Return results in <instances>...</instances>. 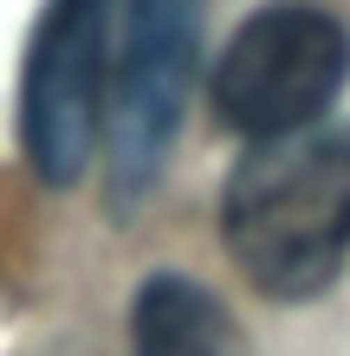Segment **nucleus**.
Listing matches in <instances>:
<instances>
[{"mask_svg": "<svg viewBox=\"0 0 350 356\" xmlns=\"http://www.w3.org/2000/svg\"><path fill=\"white\" fill-rule=\"evenodd\" d=\"M130 343H136V356H246L228 305L208 285L182 279V272L143 279L136 305H130Z\"/></svg>", "mask_w": 350, "mask_h": 356, "instance_id": "5", "label": "nucleus"}, {"mask_svg": "<svg viewBox=\"0 0 350 356\" xmlns=\"http://www.w3.org/2000/svg\"><path fill=\"white\" fill-rule=\"evenodd\" d=\"M195 26H201V0H123V52H117L104 136L117 188H130V195L150 188L169 156L195 72Z\"/></svg>", "mask_w": 350, "mask_h": 356, "instance_id": "4", "label": "nucleus"}, {"mask_svg": "<svg viewBox=\"0 0 350 356\" xmlns=\"http://www.w3.org/2000/svg\"><path fill=\"white\" fill-rule=\"evenodd\" d=\"M350 85V26L318 0H266L214 58V117L246 143H273L312 123Z\"/></svg>", "mask_w": 350, "mask_h": 356, "instance_id": "2", "label": "nucleus"}, {"mask_svg": "<svg viewBox=\"0 0 350 356\" xmlns=\"http://www.w3.org/2000/svg\"><path fill=\"white\" fill-rule=\"evenodd\" d=\"M123 52V0H46L19 78V143L52 188L91 169Z\"/></svg>", "mask_w": 350, "mask_h": 356, "instance_id": "3", "label": "nucleus"}, {"mask_svg": "<svg viewBox=\"0 0 350 356\" xmlns=\"http://www.w3.org/2000/svg\"><path fill=\"white\" fill-rule=\"evenodd\" d=\"M221 234L266 298H318L350 259V123L253 143L228 181Z\"/></svg>", "mask_w": 350, "mask_h": 356, "instance_id": "1", "label": "nucleus"}]
</instances>
